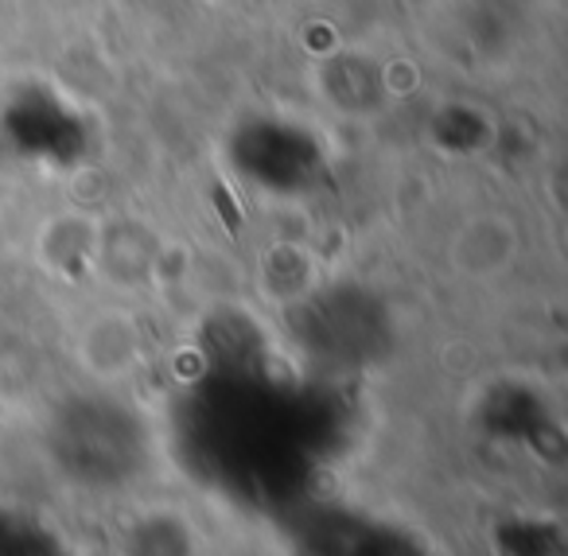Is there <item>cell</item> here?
Here are the masks:
<instances>
[{"instance_id": "1", "label": "cell", "mask_w": 568, "mask_h": 556, "mask_svg": "<svg viewBox=\"0 0 568 556\" xmlns=\"http://www.w3.org/2000/svg\"><path fill=\"white\" fill-rule=\"evenodd\" d=\"M82 366L98 377V382H121L129 370H136V323L125 320L121 312H105L98 315L94 323L87 327L79 343Z\"/></svg>"}]
</instances>
